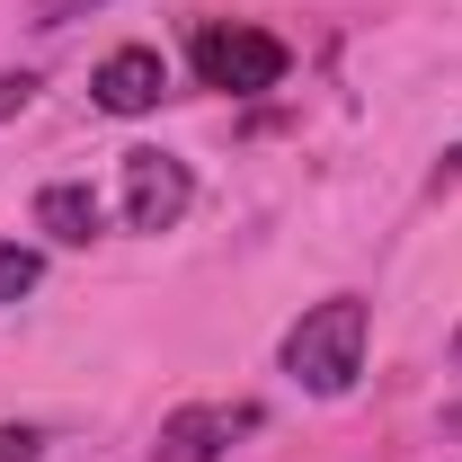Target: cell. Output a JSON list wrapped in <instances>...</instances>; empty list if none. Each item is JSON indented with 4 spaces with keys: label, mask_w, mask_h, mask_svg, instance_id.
<instances>
[{
    "label": "cell",
    "mask_w": 462,
    "mask_h": 462,
    "mask_svg": "<svg viewBox=\"0 0 462 462\" xmlns=\"http://www.w3.org/2000/svg\"><path fill=\"white\" fill-rule=\"evenodd\" d=\"M187 54H196V80L205 89H231V98H258V89H276L285 80V36H267V27H249V18H205L196 36H187Z\"/></svg>",
    "instance_id": "cell-2"
},
{
    "label": "cell",
    "mask_w": 462,
    "mask_h": 462,
    "mask_svg": "<svg viewBox=\"0 0 462 462\" xmlns=\"http://www.w3.org/2000/svg\"><path fill=\"white\" fill-rule=\"evenodd\" d=\"M27 98H36V71H0V125L27 107Z\"/></svg>",
    "instance_id": "cell-10"
},
{
    "label": "cell",
    "mask_w": 462,
    "mask_h": 462,
    "mask_svg": "<svg viewBox=\"0 0 462 462\" xmlns=\"http://www.w3.org/2000/svg\"><path fill=\"white\" fill-rule=\"evenodd\" d=\"M285 374L302 383V392H320V401L356 392V374H365V302H356V293L311 302V311L285 329Z\"/></svg>",
    "instance_id": "cell-1"
},
{
    "label": "cell",
    "mask_w": 462,
    "mask_h": 462,
    "mask_svg": "<svg viewBox=\"0 0 462 462\" xmlns=\"http://www.w3.org/2000/svg\"><path fill=\"white\" fill-rule=\"evenodd\" d=\"M258 427V401H196V409H170L161 436H152V462H223L231 436Z\"/></svg>",
    "instance_id": "cell-3"
},
{
    "label": "cell",
    "mask_w": 462,
    "mask_h": 462,
    "mask_svg": "<svg viewBox=\"0 0 462 462\" xmlns=\"http://www.w3.org/2000/svg\"><path fill=\"white\" fill-rule=\"evenodd\" d=\"M454 365H462V338H454Z\"/></svg>",
    "instance_id": "cell-12"
},
{
    "label": "cell",
    "mask_w": 462,
    "mask_h": 462,
    "mask_svg": "<svg viewBox=\"0 0 462 462\" xmlns=\"http://www.w3.org/2000/svg\"><path fill=\"white\" fill-rule=\"evenodd\" d=\"M0 462H45V436L36 427H0Z\"/></svg>",
    "instance_id": "cell-9"
},
{
    "label": "cell",
    "mask_w": 462,
    "mask_h": 462,
    "mask_svg": "<svg viewBox=\"0 0 462 462\" xmlns=\"http://www.w3.org/2000/svg\"><path fill=\"white\" fill-rule=\"evenodd\" d=\"M196 205V178L178 152H125V223L134 231H178Z\"/></svg>",
    "instance_id": "cell-4"
},
{
    "label": "cell",
    "mask_w": 462,
    "mask_h": 462,
    "mask_svg": "<svg viewBox=\"0 0 462 462\" xmlns=\"http://www.w3.org/2000/svg\"><path fill=\"white\" fill-rule=\"evenodd\" d=\"M161 89H170V62L152 54V45H116L98 71H89V98L107 116H143V107H161Z\"/></svg>",
    "instance_id": "cell-5"
},
{
    "label": "cell",
    "mask_w": 462,
    "mask_h": 462,
    "mask_svg": "<svg viewBox=\"0 0 462 462\" xmlns=\"http://www.w3.org/2000/svg\"><path fill=\"white\" fill-rule=\"evenodd\" d=\"M36 231H54L62 249H89V240L107 231V214H98V196H89V187H71V178H54V187L36 196Z\"/></svg>",
    "instance_id": "cell-6"
},
{
    "label": "cell",
    "mask_w": 462,
    "mask_h": 462,
    "mask_svg": "<svg viewBox=\"0 0 462 462\" xmlns=\"http://www.w3.org/2000/svg\"><path fill=\"white\" fill-rule=\"evenodd\" d=\"M436 178H462V143H454V152H445V170H436Z\"/></svg>",
    "instance_id": "cell-11"
},
{
    "label": "cell",
    "mask_w": 462,
    "mask_h": 462,
    "mask_svg": "<svg viewBox=\"0 0 462 462\" xmlns=\"http://www.w3.org/2000/svg\"><path fill=\"white\" fill-rule=\"evenodd\" d=\"M45 285V249H18V240H0V311L18 302V293Z\"/></svg>",
    "instance_id": "cell-7"
},
{
    "label": "cell",
    "mask_w": 462,
    "mask_h": 462,
    "mask_svg": "<svg viewBox=\"0 0 462 462\" xmlns=\"http://www.w3.org/2000/svg\"><path fill=\"white\" fill-rule=\"evenodd\" d=\"M89 9H98V0H27L36 27H71V18H89Z\"/></svg>",
    "instance_id": "cell-8"
}]
</instances>
